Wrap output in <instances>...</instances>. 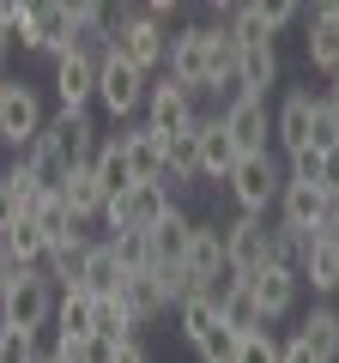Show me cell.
Instances as JSON below:
<instances>
[{"label": "cell", "mask_w": 339, "mask_h": 363, "mask_svg": "<svg viewBox=\"0 0 339 363\" xmlns=\"http://www.w3.org/2000/svg\"><path fill=\"white\" fill-rule=\"evenodd\" d=\"M109 49L152 79L157 67H164V55H170V30L157 25L145 6H109Z\"/></svg>", "instance_id": "1"}, {"label": "cell", "mask_w": 339, "mask_h": 363, "mask_svg": "<svg viewBox=\"0 0 339 363\" xmlns=\"http://www.w3.org/2000/svg\"><path fill=\"white\" fill-rule=\"evenodd\" d=\"M224 188H230L243 218H267V212H279V194H285V164L273 152H248V157H236Z\"/></svg>", "instance_id": "2"}, {"label": "cell", "mask_w": 339, "mask_h": 363, "mask_svg": "<svg viewBox=\"0 0 339 363\" xmlns=\"http://www.w3.org/2000/svg\"><path fill=\"white\" fill-rule=\"evenodd\" d=\"M55 297H61V291H55L43 272H18L13 285H6V297H0V327L43 339V327L55 321Z\"/></svg>", "instance_id": "3"}, {"label": "cell", "mask_w": 339, "mask_h": 363, "mask_svg": "<svg viewBox=\"0 0 339 363\" xmlns=\"http://www.w3.org/2000/svg\"><path fill=\"white\" fill-rule=\"evenodd\" d=\"M170 212H176V194H170L164 182H133L128 194H116L104 206V224H109V236H121V230H157Z\"/></svg>", "instance_id": "4"}, {"label": "cell", "mask_w": 339, "mask_h": 363, "mask_svg": "<svg viewBox=\"0 0 339 363\" xmlns=\"http://www.w3.org/2000/svg\"><path fill=\"white\" fill-rule=\"evenodd\" d=\"M224 267H230L236 285H248L255 272H267V267H273V224L236 212V218L224 224Z\"/></svg>", "instance_id": "5"}, {"label": "cell", "mask_w": 339, "mask_h": 363, "mask_svg": "<svg viewBox=\"0 0 339 363\" xmlns=\"http://www.w3.org/2000/svg\"><path fill=\"white\" fill-rule=\"evenodd\" d=\"M164 67H170V79H176L182 91L206 97V91H212V30L206 25H182L176 37H170Z\"/></svg>", "instance_id": "6"}, {"label": "cell", "mask_w": 339, "mask_h": 363, "mask_svg": "<svg viewBox=\"0 0 339 363\" xmlns=\"http://www.w3.org/2000/svg\"><path fill=\"white\" fill-rule=\"evenodd\" d=\"M145 91H152V79H145L140 67H128L116 49H109L104 61H97V104H104L116 121L140 116V109H145Z\"/></svg>", "instance_id": "7"}, {"label": "cell", "mask_w": 339, "mask_h": 363, "mask_svg": "<svg viewBox=\"0 0 339 363\" xmlns=\"http://www.w3.org/2000/svg\"><path fill=\"white\" fill-rule=\"evenodd\" d=\"M43 97L37 85H25V79H13L6 85V97H0V145H13V152H25V145L43 140Z\"/></svg>", "instance_id": "8"}, {"label": "cell", "mask_w": 339, "mask_h": 363, "mask_svg": "<svg viewBox=\"0 0 339 363\" xmlns=\"http://www.w3.org/2000/svg\"><path fill=\"white\" fill-rule=\"evenodd\" d=\"M194 121H200V97L194 91H182L170 73L152 79V91H145V128L170 140V133H188Z\"/></svg>", "instance_id": "9"}, {"label": "cell", "mask_w": 339, "mask_h": 363, "mask_svg": "<svg viewBox=\"0 0 339 363\" xmlns=\"http://www.w3.org/2000/svg\"><path fill=\"white\" fill-rule=\"evenodd\" d=\"M43 145L55 152V164H67V169H85V164L97 157V128H91V116L55 109V116L43 121Z\"/></svg>", "instance_id": "10"}, {"label": "cell", "mask_w": 339, "mask_h": 363, "mask_svg": "<svg viewBox=\"0 0 339 363\" xmlns=\"http://www.w3.org/2000/svg\"><path fill=\"white\" fill-rule=\"evenodd\" d=\"M315 91H285L279 97V109H273V133H279V152L285 157H297V152H309V140H315Z\"/></svg>", "instance_id": "11"}, {"label": "cell", "mask_w": 339, "mask_h": 363, "mask_svg": "<svg viewBox=\"0 0 339 363\" xmlns=\"http://www.w3.org/2000/svg\"><path fill=\"white\" fill-rule=\"evenodd\" d=\"M303 55H309L315 73H327V79L339 73V0L303 13Z\"/></svg>", "instance_id": "12"}, {"label": "cell", "mask_w": 339, "mask_h": 363, "mask_svg": "<svg viewBox=\"0 0 339 363\" xmlns=\"http://www.w3.org/2000/svg\"><path fill=\"white\" fill-rule=\"evenodd\" d=\"M55 97H61V109H73V116H85V104H97V61L91 55L67 49L61 61H55Z\"/></svg>", "instance_id": "13"}, {"label": "cell", "mask_w": 339, "mask_h": 363, "mask_svg": "<svg viewBox=\"0 0 339 363\" xmlns=\"http://www.w3.org/2000/svg\"><path fill=\"white\" fill-rule=\"evenodd\" d=\"M224 133H230V140H236V152H267V133H273V116H267V97H248V91H243V97H236V104L230 109H224Z\"/></svg>", "instance_id": "14"}, {"label": "cell", "mask_w": 339, "mask_h": 363, "mask_svg": "<svg viewBox=\"0 0 339 363\" xmlns=\"http://www.w3.org/2000/svg\"><path fill=\"white\" fill-rule=\"evenodd\" d=\"M279 224L297 236H321L327 224V194L309 188V182H285V194H279Z\"/></svg>", "instance_id": "15"}, {"label": "cell", "mask_w": 339, "mask_h": 363, "mask_svg": "<svg viewBox=\"0 0 339 363\" xmlns=\"http://www.w3.org/2000/svg\"><path fill=\"white\" fill-rule=\"evenodd\" d=\"M194 140H200V182H230V169H236V140L224 133V121L218 116H200L194 121Z\"/></svg>", "instance_id": "16"}, {"label": "cell", "mask_w": 339, "mask_h": 363, "mask_svg": "<svg viewBox=\"0 0 339 363\" xmlns=\"http://www.w3.org/2000/svg\"><path fill=\"white\" fill-rule=\"evenodd\" d=\"M121 157H128V176L133 182H164V133H152L140 121V128H121Z\"/></svg>", "instance_id": "17"}, {"label": "cell", "mask_w": 339, "mask_h": 363, "mask_svg": "<svg viewBox=\"0 0 339 363\" xmlns=\"http://www.w3.org/2000/svg\"><path fill=\"white\" fill-rule=\"evenodd\" d=\"M182 267L194 272L200 285H206V279H218V272H230V267H224V224L194 218V236H188V260H182Z\"/></svg>", "instance_id": "18"}, {"label": "cell", "mask_w": 339, "mask_h": 363, "mask_svg": "<svg viewBox=\"0 0 339 363\" xmlns=\"http://www.w3.org/2000/svg\"><path fill=\"white\" fill-rule=\"evenodd\" d=\"M248 291H255V303H261L267 321H279V315L297 309L303 279H297V272H285V267H267V272H255V279H248Z\"/></svg>", "instance_id": "19"}, {"label": "cell", "mask_w": 339, "mask_h": 363, "mask_svg": "<svg viewBox=\"0 0 339 363\" xmlns=\"http://www.w3.org/2000/svg\"><path fill=\"white\" fill-rule=\"evenodd\" d=\"M188 236H194V218L176 206L157 230H145V242H152V267L157 272H164V267H182V260H188Z\"/></svg>", "instance_id": "20"}, {"label": "cell", "mask_w": 339, "mask_h": 363, "mask_svg": "<svg viewBox=\"0 0 339 363\" xmlns=\"http://www.w3.org/2000/svg\"><path fill=\"white\" fill-rule=\"evenodd\" d=\"M116 297H121V309H128L133 333H140V327H152L157 315H170V303H164V285H157V272H140V279H128V285H121Z\"/></svg>", "instance_id": "21"}, {"label": "cell", "mask_w": 339, "mask_h": 363, "mask_svg": "<svg viewBox=\"0 0 339 363\" xmlns=\"http://www.w3.org/2000/svg\"><path fill=\"white\" fill-rule=\"evenodd\" d=\"M236 85L248 97H267L279 85V43H261V49H236Z\"/></svg>", "instance_id": "22"}, {"label": "cell", "mask_w": 339, "mask_h": 363, "mask_svg": "<svg viewBox=\"0 0 339 363\" xmlns=\"http://www.w3.org/2000/svg\"><path fill=\"white\" fill-rule=\"evenodd\" d=\"M297 339L315 351V363H339V309L333 303H315V309L303 315Z\"/></svg>", "instance_id": "23"}, {"label": "cell", "mask_w": 339, "mask_h": 363, "mask_svg": "<svg viewBox=\"0 0 339 363\" xmlns=\"http://www.w3.org/2000/svg\"><path fill=\"white\" fill-rule=\"evenodd\" d=\"M121 285H128V272H121L116 248H109V242H91V255H85V272H79V291H91V297H116Z\"/></svg>", "instance_id": "24"}, {"label": "cell", "mask_w": 339, "mask_h": 363, "mask_svg": "<svg viewBox=\"0 0 339 363\" xmlns=\"http://www.w3.org/2000/svg\"><path fill=\"white\" fill-rule=\"evenodd\" d=\"M91 303L97 297H91V291H79V285L61 291V297H55V321H49L55 339H91Z\"/></svg>", "instance_id": "25"}, {"label": "cell", "mask_w": 339, "mask_h": 363, "mask_svg": "<svg viewBox=\"0 0 339 363\" xmlns=\"http://www.w3.org/2000/svg\"><path fill=\"white\" fill-rule=\"evenodd\" d=\"M0 248H6V260H13L18 272H43V260H49V242H43V230L30 218H18L13 230L0 236Z\"/></svg>", "instance_id": "26"}, {"label": "cell", "mask_w": 339, "mask_h": 363, "mask_svg": "<svg viewBox=\"0 0 339 363\" xmlns=\"http://www.w3.org/2000/svg\"><path fill=\"white\" fill-rule=\"evenodd\" d=\"M61 200H67V212H73L79 224H91V218H104V206H109V194H104V188H97L91 164H85V169H73V176H67Z\"/></svg>", "instance_id": "27"}, {"label": "cell", "mask_w": 339, "mask_h": 363, "mask_svg": "<svg viewBox=\"0 0 339 363\" xmlns=\"http://www.w3.org/2000/svg\"><path fill=\"white\" fill-rule=\"evenodd\" d=\"M91 176H97V188H104L109 200H116V194H128V188H133V176H128V157H121V140H116V133H109V140H97Z\"/></svg>", "instance_id": "28"}, {"label": "cell", "mask_w": 339, "mask_h": 363, "mask_svg": "<svg viewBox=\"0 0 339 363\" xmlns=\"http://www.w3.org/2000/svg\"><path fill=\"white\" fill-rule=\"evenodd\" d=\"M297 279L315 291V297H333V291H339V255H333L327 242H309V255H303Z\"/></svg>", "instance_id": "29"}, {"label": "cell", "mask_w": 339, "mask_h": 363, "mask_svg": "<svg viewBox=\"0 0 339 363\" xmlns=\"http://www.w3.org/2000/svg\"><path fill=\"white\" fill-rule=\"evenodd\" d=\"M91 339H104V345L133 339V321H128V309H121V297H97L91 303Z\"/></svg>", "instance_id": "30"}, {"label": "cell", "mask_w": 339, "mask_h": 363, "mask_svg": "<svg viewBox=\"0 0 339 363\" xmlns=\"http://www.w3.org/2000/svg\"><path fill=\"white\" fill-rule=\"evenodd\" d=\"M218 315H224L230 333H261V327H267V315H261V303H255V291H248V285H236L230 297L218 303Z\"/></svg>", "instance_id": "31"}, {"label": "cell", "mask_w": 339, "mask_h": 363, "mask_svg": "<svg viewBox=\"0 0 339 363\" xmlns=\"http://www.w3.org/2000/svg\"><path fill=\"white\" fill-rule=\"evenodd\" d=\"M109 248H116V260H121V272H128V279L157 272V267H152V242H145V230H121V236H109Z\"/></svg>", "instance_id": "32"}, {"label": "cell", "mask_w": 339, "mask_h": 363, "mask_svg": "<svg viewBox=\"0 0 339 363\" xmlns=\"http://www.w3.org/2000/svg\"><path fill=\"white\" fill-rule=\"evenodd\" d=\"M176 321H182V339H188V345H200V339H206L212 327H224V315L212 309L206 297H188L182 309H176Z\"/></svg>", "instance_id": "33"}, {"label": "cell", "mask_w": 339, "mask_h": 363, "mask_svg": "<svg viewBox=\"0 0 339 363\" xmlns=\"http://www.w3.org/2000/svg\"><path fill=\"white\" fill-rule=\"evenodd\" d=\"M109 351L116 345H104V339H55L49 357L55 363H109Z\"/></svg>", "instance_id": "34"}, {"label": "cell", "mask_w": 339, "mask_h": 363, "mask_svg": "<svg viewBox=\"0 0 339 363\" xmlns=\"http://www.w3.org/2000/svg\"><path fill=\"white\" fill-rule=\"evenodd\" d=\"M309 242H315V236H297V230H285V224H273V267L297 272L303 255H309Z\"/></svg>", "instance_id": "35"}, {"label": "cell", "mask_w": 339, "mask_h": 363, "mask_svg": "<svg viewBox=\"0 0 339 363\" xmlns=\"http://www.w3.org/2000/svg\"><path fill=\"white\" fill-rule=\"evenodd\" d=\"M236 345H243V333H230V327H212V333L194 345V357H200V363H236Z\"/></svg>", "instance_id": "36"}, {"label": "cell", "mask_w": 339, "mask_h": 363, "mask_svg": "<svg viewBox=\"0 0 339 363\" xmlns=\"http://www.w3.org/2000/svg\"><path fill=\"white\" fill-rule=\"evenodd\" d=\"M43 345L37 333H13V327H0V363H37Z\"/></svg>", "instance_id": "37"}, {"label": "cell", "mask_w": 339, "mask_h": 363, "mask_svg": "<svg viewBox=\"0 0 339 363\" xmlns=\"http://www.w3.org/2000/svg\"><path fill=\"white\" fill-rule=\"evenodd\" d=\"M236 363H279V339L267 333H243V345H236Z\"/></svg>", "instance_id": "38"}, {"label": "cell", "mask_w": 339, "mask_h": 363, "mask_svg": "<svg viewBox=\"0 0 339 363\" xmlns=\"http://www.w3.org/2000/svg\"><path fill=\"white\" fill-rule=\"evenodd\" d=\"M261 13H267V30L279 37L285 25H297V18H303V6H297V0H261Z\"/></svg>", "instance_id": "39"}, {"label": "cell", "mask_w": 339, "mask_h": 363, "mask_svg": "<svg viewBox=\"0 0 339 363\" xmlns=\"http://www.w3.org/2000/svg\"><path fill=\"white\" fill-rule=\"evenodd\" d=\"M109 363H152V345H145V339L133 333V339H121V345L109 351Z\"/></svg>", "instance_id": "40"}, {"label": "cell", "mask_w": 339, "mask_h": 363, "mask_svg": "<svg viewBox=\"0 0 339 363\" xmlns=\"http://www.w3.org/2000/svg\"><path fill=\"white\" fill-rule=\"evenodd\" d=\"M279 363H315V351L303 345L297 333H291V339H279Z\"/></svg>", "instance_id": "41"}, {"label": "cell", "mask_w": 339, "mask_h": 363, "mask_svg": "<svg viewBox=\"0 0 339 363\" xmlns=\"http://www.w3.org/2000/svg\"><path fill=\"white\" fill-rule=\"evenodd\" d=\"M321 194H339V152L321 157Z\"/></svg>", "instance_id": "42"}, {"label": "cell", "mask_w": 339, "mask_h": 363, "mask_svg": "<svg viewBox=\"0 0 339 363\" xmlns=\"http://www.w3.org/2000/svg\"><path fill=\"white\" fill-rule=\"evenodd\" d=\"M13 279H18V267L6 260V248H0V297H6V285H13Z\"/></svg>", "instance_id": "43"}, {"label": "cell", "mask_w": 339, "mask_h": 363, "mask_svg": "<svg viewBox=\"0 0 339 363\" xmlns=\"http://www.w3.org/2000/svg\"><path fill=\"white\" fill-rule=\"evenodd\" d=\"M6 85H13V73H6V67H0V97H6Z\"/></svg>", "instance_id": "44"}, {"label": "cell", "mask_w": 339, "mask_h": 363, "mask_svg": "<svg viewBox=\"0 0 339 363\" xmlns=\"http://www.w3.org/2000/svg\"><path fill=\"white\" fill-rule=\"evenodd\" d=\"M37 363H55V357H49V351H43V357H37Z\"/></svg>", "instance_id": "45"}]
</instances>
